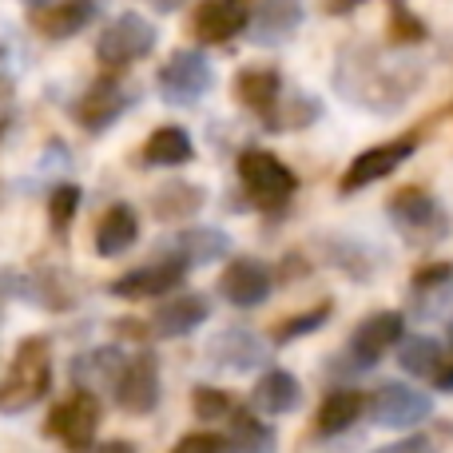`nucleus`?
Listing matches in <instances>:
<instances>
[{
    "label": "nucleus",
    "mask_w": 453,
    "mask_h": 453,
    "mask_svg": "<svg viewBox=\"0 0 453 453\" xmlns=\"http://www.w3.org/2000/svg\"><path fill=\"white\" fill-rule=\"evenodd\" d=\"M234 100L258 116H271L274 104L282 100V76L274 68H242L234 76Z\"/></svg>",
    "instance_id": "nucleus-24"
},
{
    "label": "nucleus",
    "mask_w": 453,
    "mask_h": 453,
    "mask_svg": "<svg viewBox=\"0 0 453 453\" xmlns=\"http://www.w3.org/2000/svg\"><path fill=\"white\" fill-rule=\"evenodd\" d=\"M358 4H362V0H326V8H330V12H338V16H342V12H354Z\"/></svg>",
    "instance_id": "nucleus-41"
},
{
    "label": "nucleus",
    "mask_w": 453,
    "mask_h": 453,
    "mask_svg": "<svg viewBox=\"0 0 453 453\" xmlns=\"http://www.w3.org/2000/svg\"><path fill=\"white\" fill-rule=\"evenodd\" d=\"M441 358H446V342H438V338H402L398 342V362L406 374L414 378H426V382H434V374H438Z\"/></svg>",
    "instance_id": "nucleus-30"
},
{
    "label": "nucleus",
    "mask_w": 453,
    "mask_h": 453,
    "mask_svg": "<svg viewBox=\"0 0 453 453\" xmlns=\"http://www.w3.org/2000/svg\"><path fill=\"white\" fill-rule=\"evenodd\" d=\"M159 358H156V350H140L135 358H127V366H124V374H119V382H116V402H119V410L124 414H132V418H148V414H156V406H159Z\"/></svg>",
    "instance_id": "nucleus-9"
},
{
    "label": "nucleus",
    "mask_w": 453,
    "mask_h": 453,
    "mask_svg": "<svg viewBox=\"0 0 453 453\" xmlns=\"http://www.w3.org/2000/svg\"><path fill=\"white\" fill-rule=\"evenodd\" d=\"M76 211H80V188L76 183H60L52 191V199H48V223H52V231H68Z\"/></svg>",
    "instance_id": "nucleus-35"
},
{
    "label": "nucleus",
    "mask_w": 453,
    "mask_h": 453,
    "mask_svg": "<svg viewBox=\"0 0 453 453\" xmlns=\"http://www.w3.org/2000/svg\"><path fill=\"white\" fill-rule=\"evenodd\" d=\"M430 386L441 394H453V342L446 346V358H441V366H438V374H434Z\"/></svg>",
    "instance_id": "nucleus-39"
},
{
    "label": "nucleus",
    "mask_w": 453,
    "mask_h": 453,
    "mask_svg": "<svg viewBox=\"0 0 453 453\" xmlns=\"http://www.w3.org/2000/svg\"><path fill=\"white\" fill-rule=\"evenodd\" d=\"M390 40H394V44H418V40H426V24L418 20L406 4H394V12H390Z\"/></svg>",
    "instance_id": "nucleus-36"
},
{
    "label": "nucleus",
    "mask_w": 453,
    "mask_h": 453,
    "mask_svg": "<svg viewBox=\"0 0 453 453\" xmlns=\"http://www.w3.org/2000/svg\"><path fill=\"white\" fill-rule=\"evenodd\" d=\"M370 453H438V441L426 438V434H410V438H398L390 446H378Z\"/></svg>",
    "instance_id": "nucleus-37"
},
{
    "label": "nucleus",
    "mask_w": 453,
    "mask_h": 453,
    "mask_svg": "<svg viewBox=\"0 0 453 453\" xmlns=\"http://www.w3.org/2000/svg\"><path fill=\"white\" fill-rule=\"evenodd\" d=\"M239 183L250 196V203L263 207V211H279L290 203V196L298 191V175L282 164L279 156L263 148H250L239 156Z\"/></svg>",
    "instance_id": "nucleus-3"
},
{
    "label": "nucleus",
    "mask_w": 453,
    "mask_h": 453,
    "mask_svg": "<svg viewBox=\"0 0 453 453\" xmlns=\"http://www.w3.org/2000/svg\"><path fill=\"white\" fill-rule=\"evenodd\" d=\"M207 203V191L199 183H188V180H172L164 188H156L151 196V215L159 223H183Z\"/></svg>",
    "instance_id": "nucleus-25"
},
{
    "label": "nucleus",
    "mask_w": 453,
    "mask_h": 453,
    "mask_svg": "<svg viewBox=\"0 0 453 453\" xmlns=\"http://www.w3.org/2000/svg\"><path fill=\"white\" fill-rule=\"evenodd\" d=\"M124 366H127V354L119 350V346H96V350H84L76 362H72V382H76L80 390H92V394L116 390Z\"/></svg>",
    "instance_id": "nucleus-19"
},
{
    "label": "nucleus",
    "mask_w": 453,
    "mask_h": 453,
    "mask_svg": "<svg viewBox=\"0 0 453 453\" xmlns=\"http://www.w3.org/2000/svg\"><path fill=\"white\" fill-rule=\"evenodd\" d=\"M24 295L32 298L36 306H44V311H68V306H76V290L64 282V274L56 271H36L28 282H24Z\"/></svg>",
    "instance_id": "nucleus-31"
},
{
    "label": "nucleus",
    "mask_w": 453,
    "mask_h": 453,
    "mask_svg": "<svg viewBox=\"0 0 453 453\" xmlns=\"http://www.w3.org/2000/svg\"><path fill=\"white\" fill-rule=\"evenodd\" d=\"M156 40H159V32H156V24H151L148 16L119 12L116 20L100 32V40H96V60H100L104 68H111V72L132 68L135 60L151 56Z\"/></svg>",
    "instance_id": "nucleus-4"
},
{
    "label": "nucleus",
    "mask_w": 453,
    "mask_h": 453,
    "mask_svg": "<svg viewBox=\"0 0 453 453\" xmlns=\"http://www.w3.org/2000/svg\"><path fill=\"white\" fill-rule=\"evenodd\" d=\"M48 390H52V350L44 338H28L16 346L8 378L0 382V414H24L40 398H48Z\"/></svg>",
    "instance_id": "nucleus-2"
},
{
    "label": "nucleus",
    "mask_w": 453,
    "mask_h": 453,
    "mask_svg": "<svg viewBox=\"0 0 453 453\" xmlns=\"http://www.w3.org/2000/svg\"><path fill=\"white\" fill-rule=\"evenodd\" d=\"M226 250H231V239H226L223 231H215V226H196V231L175 234L164 247V255L180 258L183 266H207V263H219Z\"/></svg>",
    "instance_id": "nucleus-22"
},
{
    "label": "nucleus",
    "mask_w": 453,
    "mask_h": 453,
    "mask_svg": "<svg viewBox=\"0 0 453 453\" xmlns=\"http://www.w3.org/2000/svg\"><path fill=\"white\" fill-rule=\"evenodd\" d=\"M135 239H140V215L127 203H111L108 211L100 215V223H96L92 247L100 258H119L124 250L135 247Z\"/></svg>",
    "instance_id": "nucleus-20"
},
{
    "label": "nucleus",
    "mask_w": 453,
    "mask_h": 453,
    "mask_svg": "<svg viewBox=\"0 0 453 453\" xmlns=\"http://www.w3.org/2000/svg\"><path fill=\"white\" fill-rule=\"evenodd\" d=\"M279 438L266 422H258L250 410H231V430L223 438V453H274Z\"/></svg>",
    "instance_id": "nucleus-27"
},
{
    "label": "nucleus",
    "mask_w": 453,
    "mask_h": 453,
    "mask_svg": "<svg viewBox=\"0 0 453 453\" xmlns=\"http://www.w3.org/2000/svg\"><path fill=\"white\" fill-rule=\"evenodd\" d=\"M183 274H188V266H183L180 258H164V263H156V266H135V271H127L124 279H116L108 290L116 298H127V303H143V298L172 295L183 282Z\"/></svg>",
    "instance_id": "nucleus-13"
},
{
    "label": "nucleus",
    "mask_w": 453,
    "mask_h": 453,
    "mask_svg": "<svg viewBox=\"0 0 453 453\" xmlns=\"http://www.w3.org/2000/svg\"><path fill=\"white\" fill-rule=\"evenodd\" d=\"M24 4H32V8H44V4H52V0H24Z\"/></svg>",
    "instance_id": "nucleus-43"
},
{
    "label": "nucleus",
    "mask_w": 453,
    "mask_h": 453,
    "mask_svg": "<svg viewBox=\"0 0 453 453\" xmlns=\"http://www.w3.org/2000/svg\"><path fill=\"white\" fill-rule=\"evenodd\" d=\"M211 319V303L203 295H175L167 303L156 306L151 314V334L156 338H183L191 330H199Z\"/></svg>",
    "instance_id": "nucleus-18"
},
{
    "label": "nucleus",
    "mask_w": 453,
    "mask_h": 453,
    "mask_svg": "<svg viewBox=\"0 0 453 453\" xmlns=\"http://www.w3.org/2000/svg\"><path fill=\"white\" fill-rule=\"evenodd\" d=\"M274 111H282V116H263V119L274 127V132H290V127L314 124V119H319V111H322V104L314 100V96H295L287 108H279V104H274Z\"/></svg>",
    "instance_id": "nucleus-33"
},
{
    "label": "nucleus",
    "mask_w": 453,
    "mask_h": 453,
    "mask_svg": "<svg viewBox=\"0 0 453 453\" xmlns=\"http://www.w3.org/2000/svg\"><path fill=\"white\" fill-rule=\"evenodd\" d=\"M362 414H366V394H358V390H330L326 398H322L319 414H314V430H319L322 438H334V434L350 430Z\"/></svg>",
    "instance_id": "nucleus-26"
},
{
    "label": "nucleus",
    "mask_w": 453,
    "mask_h": 453,
    "mask_svg": "<svg viewBox=\"0 0 453 453\" xmlns=\"http://www.w3.org/2000/svg\"><path fill=\"white\" fill-rule=\"evenodd\" d=\"M306 16V4L303 0H258V8L250 12V40L258 48H279L287 44L290 36L298 32Z\"/></svg>",
    "instance_id": "nucleus-14"
},
{
    "label": "nucleus",
    "mask_w": 453,
    "mask_h": 453,
    "mask_svg": "<svg viewBox=\"0 0 453 453\" xmlns=\"http://www.w3.org/2000/svg\"><path fill=\"white\" fill-rule=\"evenodd\" d=\"M247 24H250L247 0H203V4L196 8L191 28H196V36L203 40V44H226V40H234L239 32H247Z\"/></svg>",
    "instance_id": "nucleus-16"
},
{
    "label": "nucleus",
    "mask_w": 453,
    "mask_h": 453,
    "mask_svg": "<svg viewBox=\"0 0 453 453\" xmlns=\"http://www.w3.org/2000/svg\"><path fill=\"white\" fill-rule=\"evenodd\" d=\"M127 104H132V96L119 88V80L116 76H100L84 92V100L76 104V119H80L84 132H108V127L124 116Z\"/></svg>",
    "instance_id": "nucleus-17"
},
{
    "label": "nucleus",
    "mask_w": 453,
    "mask_h": 453,
    "mask_svg": "<svg viewBox=\"0 0 453 453\" xmlns=\"http://www.w3.org/2000/svg\"><path fill=\"white\" fill-rule=\"evenodd\" d=\"M271 290H274V274L263 258H250V255L231 258L226 271L219 274V295L231 306H239V311L263 306L266 298H271Z\"/></svg>",
    "instance_id": "nucleus-12"
},
{
    "label": "nucleus",
    "mask_w": 453,
    "mask_h": 453,
    "mask_svg": "<svg viewBox=\"0 0 453 453\" xmlns=\"http://www.w3.org/2000/svg\"><path fill=\"white\" fill-rule=\"evenodd\" d=\"M250 406L266 418L295 414V410L303 406V382H298L290 370H266L255 382V390H250Z\"/></svg>",
    "instance_id": "nucleus-21"
},
{
    "label": "nucleus",
    "mask_w": 453,
    "mask_h": 453,
    "mask_svg": "<svg viewBox=\"0 0 453 453\" xmlns=\"http://www.w3.org/2000/svg\"><path fill=\"white\" fill-rule=\"evenodd\" d=\"M330 314H334V306L330 303H319V306H311V311H303V314H290V319H282L279 326H274V342L287 346V342H295V338L314 334L322 322H330Z\"/></svg>",
    "instance_id": "nucleus-32"
},
{
    "label": "nucleus",
    "mask_w": 453,
    "mask_h": 453,
    "mask_svg": "<svg viewBox=\"0 0 453 453\" xmlns=\"http://www.w3.org/2000/svg\"><path fill=\"white\" fill-rule=\"evenodd\" d=\"M207 358H211L215 366L231 370V374H247V370L266 366L271 346L258 334H250V330H223V334H215L211 342H207Z\"/></svg>",
    "instance_id": "nucleus-15"
},
{
    "label": "nucleus",
    "mask_w": 453,
    "mask_h": 453,
    "mask_svg": "<svg viewBox=\"0 0 453 453\" xmlns=\"http://www.w3.org/2000/svg\"><path fill=\"white\" fill-rule=\"evenodd\" d=\"M402 338H406V319H402L398 311H378L354 326L346 358L354 362V370H370L374 362H382Z\"/></svg>",
    "instance_id": "nucleus-8"
},
{
    "label": "nucleus",
    "mask_w": 453,
    "mask_h": 453,
    "mask_svg": "<svg viewBox=\"0 0 453 453\" xmlns=\"http://www.w3.org/2000/svg\"><path fill=\"white\" fill-rule=\"evenodd\" d=\"M172 453H223V438L219 434H188L175 441Z\"/></svg>",
    "instance_id": "nucleus-38"
},
{
    "label": "nucleus",
    "mask_w": 453,
    "mask_h": 453,
    "mask_svg": "<svg viewBox=\"0 0 453 453\" xmlns=\"http://www.w3.org/2000/svg\"><path fill=\"white\" fill-rule=\"evenodd\" d=\"M96 430H100V402H96L92 390H80L72 398H64L60 406H52L44 422V434L60 446H68L72 453H84L96 441Z\"/></svg>",
    "instance_id": "nucleus-7"
},
{
    "label": "nucleus",
    "mask_w": 453,
    "mask_h": 453,
    "mask_svg": "<svg viewBox=\"0 0 453 453\" xmlns=\"http://www.w3.org/2000/svg\"><path fill=\"white\" fill-rule=\"evenodd\" d=\"M215 84V72L211 60L196 48H180V52L167 56V64L159 68L156 88H159V100L172 104V108H191L199 104Z\"/></svg>",
    "instance_id": "nucleus-5"
},
{
    "label": "nucleus",
    "mask_w": 453,
    "mask_h": 453,
    "mask_svg": "<svg viewBox=\"0 0 453 453\" xmlns=\"http://www.w3.org/2000/svg\"><path fill=\"white\" fill-rule=\"evenodd\" d=\"M191 159H196V143L175 124L156 127V132L148 135V143H143V164H151V167H183V164H191Z\"/></svg>",
    "instance_id": "nucleus-28"
},
{
    "label": "nucleus",
    "mask_w": 453,
    "mask_h": 453,
    "mask_svg": "<svg viewBox=\"0 0 453 453\" xmlns=\"http://www.w3.org/2000/svg\"><path fill=\"white\" fill-rule=\"evenodd\" d=\"M84 453H140V449H135V441H127V438H111V441H92Z\"/></svg>",
    "instance_id": "nucleus-40"
},
{
    "label": "nucleus",
    "mask_w": 453,
    "mask_h": 453,
    "mask_svg": "<svg viewBox=\"0 0 453 453\" xmlns=\"http://www.w3.org/2000/svg\"><path fill=\"white\" fill-rule=\"evenodd\" d=\"M449 342H453V319H449Z\"/></svg>",
    "instance_id": "nucleus-44"
},
{
    "label": "nucleus",
    "mask_w": 453,
    "mask_h": 453,
    "mask_svg": "<svg viewBox=\"0 0 453 453\" xmlns=\"http://www.w3.org/2000/svg\"><path fill=\"white\" fill-rule=\"evenodd\" d=\"M422 84V68L418 60H386L378 48H346L338 56L334 88L342 100L358 104V108L386 116V111L402 108Z\"/></svg>",
    "instance_id": "nucleus-1"
},
{
    "label": "nucleus",
    "mask_w": 453,
    "mask_h": 453,
    "mask_svg": "<svg viewBox=\"0 0 453 453\" xmlns=\"http://www.w3.org/2000/svg\"><path fill=\"white\" fill-rule=\"evenodd\" d=\"M366 410L378 426H386V430H410V426H418V422L430 418L434 402L426 398L422 390L406 386V382H386L370 394Z\"/></svg>",
    "instance_id": "nucleus-11"
},
{
    "label": "nucleus",
    "mask_w": 453,
    "mask_h": 453,
    "mask_svg": "<svg viewBox=\"0 0 453 453\" xmlns=\"http://www.w3.org/2000/svg\"><path fill=\"white\" fill-rule=\"evenodd\" d=\"M410 298H414L418 311H438L441 303L453 298V263H430L414 274L410 282Z\"/></svg>",
    "instance_id": "nucleus-29"
},
{
    "label": "nucleus",
    "mask_w": 453,
    "mask_h": 453,
    "mask_svg": "<svg viewBox=\"0 0 453 453\" xmlns=\"http://www.w3.org/2000/svg\"><path fill=\"white\" fill-rule=\"evenodd\" d=\"M96 16V0H52L36 12V28L48 40H68L76 32H84Z\"/></svg>",
    "instance_id": "nucleus-23"
},
{
    "label": "nucleus",
    "mask_w": 453,
    "mask_h": 453,
    "mask_svg": "<svg viewBox=\"0 0 453 453\" xmlns=\"http://www.w3.org/2000/svg\"><path fill=\"white\" fill-rule=\"evenodd\" d=\"M390 223L406 234L410 242H441L449 234V215L426 188H402L386 203Z\"/></svg>",
    "instance_id": "nucleus-6"
},
{
    "label": "nucleus",
    "mask_w": 453,
    "mask_h": 453,
    "mask_svg": "<svg viewBox=\"0 0 453 453\" xmlns=\"http://www.w3.org/2000/svg\"><path fill=\"white\" fill-rule=\"evenodd\" d=\"M191 410H196L199 422H219V418H231L234 398L226 390H219V386H199L191 394Z\"/></svg>",
    "instance_id": "nucleus-34"
},
{
    "label": "nucleus",
    "mask_w": 453,
    "mask_h": 453,
    "mask_svg": "<svg viewBox=\"0 0 453 453\" xmlns=\"http://www.w3.org/2000/svg\"><path fill=\"white\" fill-rule=\"evenodd\" d=\"M414 151H418L414 135H402V140H394V143H378V148H366L362 156L350 159L346 175L338 180V191H342V196H354V191H362V188H370V183L386 180V175L398 172V167L406 164Z\"/></svg>",
    "instance_id": "nucleus-10"
},
{
    "label": "nucleus",
    "mask_w": 453,
    "mask_h": 453,
    "mask_svg": "<svg viewBox=\"0 0 453 453\" xmlns=\"http://www.w3.org/2000/svg\"><path fill=\"white\" fill-rule=\"evenodd\" d=\"M151 4H156V8H159V12H172V8H180V4H183V0H151Z\"/></svg>",
    "instance_id": "nucleus-42"
}]
</instances>
